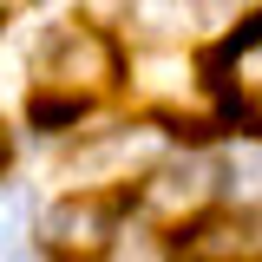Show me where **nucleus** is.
Instances as JSON below:
<instances>
[{"instance_id":"obj_1","label":"nucleus","mask_w":262,"mask_h":262,"mask_svg":"<svg viewBox=\"0 0 262 262\" xmlns=\"http://www.w3.org/2000/svg\"><path fill=\"white\" fill-rule=\"evenodd\" d=\"M164 151H170V138L158 125H125V131H98L85 138L72 158L59 164V177L72 190H105V184H131V177H144V170H158Z\"/></svg>"},{"instance_id":"obj_2","label":"nucleus","mask_w":262,"mask_h":262,"mask_svg":"<svg viewBox=\"0 0 262 262\" xmlns=\"http://www.w3.org/2000/svg\"><path fill=\"white\" fill-rule=\"evenodd\" d=\"M118 79V53H112V39L92 27H66L46 53H39V85H66L72 98H92L98 85H112Z\"/></svg>"},{"instance_id":"obj_3","label":"nucleus","mask_w":262,"mask_h":262,"mask_svg":"<svg viewBox=\"0 0 262 262\" xmlns=\"http://www.w3.org/2000/svg\"><path fill=\"white\" fill-rule=\"evenodd\" d=\"M105 236H112V210H105L98 196H66L59 210L46 216V243H53L59 256H98Z\"/></svg>"},{"instance_id":"obj_4","label":"nucleus","mask_w":262,"mask_h":262,"mask_svg":"<svg viewBox=\"0 0 262 262\" xmlns=\"http://www.w3.org/2000/svg\"><path fill=\"white\" fill-rule=\"evenodd\" d=\"M210 190H216V164L210 158H184V164H164L158 170V184L144 190V203H151L158 216H190Z\"/></svg>"},{"instance_id":"obj_5","label":"nucleus","mask_w":262,"mask_h":262,"mask_svg":"<svg viewBox=\"0 0 262 262\" xmlns=\"http://www.w3.org/2000/svg\"><path fill=\"white\" fill-rule=\"evenodd\" d=\"M118 13H125L144 39H158V46H164V39H184V33H190V20H196L190 0H125Z\"/></svg>"},{"instance_id":"obj_6","label":"nucleus","mask_w":262,"mask_h":262,"mask_svg":"<svg viewBox=\"0 0 262 262\" xmlns=\"http://www.w3.org/2000/svg\"><path fill=\"white\" fill-rule=\"evenodd\" d=\"M216 177H223V190L236 203H262V144H236L223 164H216Z\"/></svg>"},{"instance_id":"obj_7","label":"nucleus","mask_w":262,"mask_h":262,"mask_svg":"<svg viewBox=\"0 0 262 262\" xmlns=\"http://www.w3.org/2000/svg\"><path fill=\"white\" fill-rule=\"evenodd\" d=\"M112 262H177V256H170V243L151 236V229H125L118 249H112Z\"/></svg>"},{"instance_id":"obj_8","label":"nucleus","mask_w":262,"mask_h":262,"mask_svg":"<svg viewBox=\"0 0 262 262\" xmlns=\"http://www.w3.org/2000/svg\"><path fill=\"white\" fill-rule=\"evenodd\" d=\"M33 223V196L27 190H0V243H20Z\"/></svg>"},{"instance_id":"obj_9","label":"nucleus","mask_w":262,"mask_h":262,"mask_svg":"<svg viewBox=\"0 0 262 262\" xmlns=\"http://www.w3.org/2000/svg\"><path fill=\"white\" fill-rule=\"evenodd\" d=\"M118 7H125V0H85V13H92V20H112Z\"/></svg>"},{"instance_id":"obj_10","label":"nucleus","mask_w":262,"mask_h":262,"mask_svg":"<svg viewBox=\"0 0 262 262\" xmlns=\"http://www.w3.org/2000/svg\"><path fill=\"white\" fill-rule=\"evenodd\" d=\"M0 170H7V131H0Z\"/></svg>"},{"instance_id":"obj_11","label":"nucleus","mask_w":262,"mask_h":262,"mask_svg":"<svg viewBox=\"0 0 262 262\" xmlns=\"http://www.w3.org/2000/svg\"><path fill=\"white\" fill-rule=\"evenodd\" d=\"M7 7H13V0H0V13H7Z\"/></svg>"},{"instance_id":"obj_12","label":"nucleus","mask_w":262,"mask_h":262,"mask_svg":"<svg viewBox=\"0 0 262 262\" xmlns=\"http://www.w3.org/2000/svg\"><path fill=\"white\" fill-rule=\"evenodd\" d=\"M256 118H262V105H256Z\"/></svg>"}]
</instances>
